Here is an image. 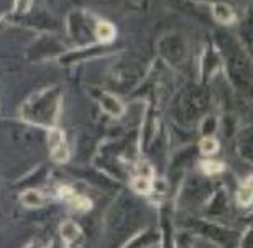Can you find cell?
<instances>
[{"label":"cell","mask_w":253,"mask_h":248,"mask_svg":"<svg viewBox=\"0 0 253 248\" xmlns=\"http://www.w3.org/2000/svg\"><path fill=\"white\" fill-rule=\"evenodd\" d=\"M66 202H69V206L73 207V209H76V210L87 212V210L92 209V201H90L87 196L78 194V192H73V194L66 199Z\"/></svg>","instance_id":"obj_7"},{"label":"cell","mask_w":253,"mask_h":248,"mask_svg":"<svg viewBox=\"0 0 253 248\" xmlns=\"http://www.w3.org/2000/svg\"><path fill=\"white\" fill-rule=\"evenodd\" d=\"M199 148L202 151V155H214L217 153V150H219V141L215 138H212V136H204L201 141H199Z\"/></svg>","instance_id":"obj_13"},{"label":"cell","mask_w":253,"mask_h":248,"mask_svg":"<svg viewBox=\"0 0 253 248\" xmlns=\"http://www.w3.org/2000/svg\"><path fill=\"white\" fill-rule=\"evenodd\" d=\"M131 189H133L136 194L146 196V194H150V192H153V181L141 178V176H136V178L131 181Z\"/></svg>","instance_id":"obj_9"},{"label":"cell","mask_w":253,"mask_h":248,"mask_svg":"<svg viewBox=\"0 0 253 248\" xmlns=\"http://www.w3.org/2000/svg\"><path fill=\"white\" fill-rule=\"evenodd\" d=\"M59 235H61V239L64 240V244L69 245L83 235V230H81V227L76 224V222L64 220L63 224L59 225Z\"/></svg>","instance_id":"obj_4"},{"label":"cell","mask_w":253,"mask_h":248,"mask_svg":"<svg viewBox=\"0 0 253 248\" xmlns=\"http://www.w3.org/2000/svg\"><path fill=\"white\" fill-rule=\"evenodd\" d=\"M136 176H141V178H146V179H155V174H153V168L148 161L141 160L136 163Z\"/></svg>","instance_id":"obj_14"},{"label":"cell","mask_w":253,"mask_h":248,"mask_svg":"<svg viewBox=\"0 0 253 248\" xmlns=\"http://www.w3.org/2000/svg\"><path fill=\"white\" fill-rule=\"evenodd\" d=\"M20 202L23 206L30 207V209H35V207H42L46 202V197H44L43 192H40L38 189H27L20 194Z\"/></svg>","instance_id":"obj_5"},{"label":"cell","mask_w":253,"mask_h":248,"mask_svg":"<svg viewBox=\"0 0 253 248\" xmlns=\"http://www.w3.org/2000/svg\"><path fill=\"white\" fill-rule=\"evenodd\" d=\"M71 156V151H69V146L66 141H63L61 145H58L56 148L51 150V158L56 161V163H66Z\"/></svg>","instance_id":"obj_12"},{"label":"cell","mask_w":253,"mask_h":248,"mask_svg":"<svg viewBox=\"0 0 253 248\" xmlns=\"http://www.w3.org/2000/svg\"><path fill=\"white\" fill-rule=\"evenodd\" d=\"M59 99H61V95L53 94L51 89L38 92L35 97L28 99L27 104H23L22 107L23 120L30 124H37L51 128V126L56 125L59 115Z\"/></svg>","instance_id":"obj_1"},{"label":"cell","mask_w":253,"mask_h":248,"mask_svg":"<svg viewBox=\"0 0 253 248\" xmlns=\"http://www.w3.org/2000/svg\"><path fill=\"white\" fill-rule=\"evenodd\" d=\"M99 104L100 107L105 114H109L110 117L114 119H120L124 115V104L120 102L119 97H115L114 94H109V92H104L100 95L99 99Z\"/></svg>","instance_id":"obj_2"},{"label":"cell","mask_w":253,"mask_h":248,"mask_svg":"<svg viewBox=\"0 0 253 248\" xmlns=\"http://www.w3.org/2000/svg\"><path fill=\"white\" fill-rule=\"evenodd\" d=\"M201 168L202 171H204L206 174H220V173H224V169H225V165L222 163V161H217V160H204L201 163Z\"/></svg>","instance_id":"obj_11"},{"label":"cell","mask_w":253,"mask_h":248,"mask_svg":"<svg viewBox=\"0 0 253 248\" xmlns=\"http://www.w3.org/2000/svg\"><path fill=\"white\" fill-rule=\"evenodd\" d=\"M63 141H66L64 138V131L59 130L58 126H51L48 128V133H46V143L49 146V150L56 148L58 145H61Z\"/></svg>","instance_id":"obj_10"},{"label":"cell","mask_w":253,"mask_h":248,"mask_svg":"<svg viewBox=\"0 0 253 248\" xmlns=\"http://www.w3.org/2000/svg\"><path fill=\"white\" fill-rule=\"evenodd\" d=\"M32 8V0H15V5H13V12L15 13H27L28 10Z\"/></svg>","instance_id":"obj_15"},{"label":"cell","mask_w":253,"mask_h":248,"mask_svg":"<svg viewBox=\"0 0 253 248\" xmlns=\"http://www.w3.org/2000/svg\"><path fill=\"white\" fill-rule=\"evenodd\" d=\"M212 15L217 22L224 23V25H230L235 22V12L230 5H227L224 2H217L212 5Z\"/></svg>","instance_id":"obj_3"},{"label":"cell","mask_w":253,"mask_h":248,"mask_svg":"<svg viewBox=\"0 0 253 248\" xmlns=\"http://www.w3.org/2000/svg\"><path fill=\"white\" fill-rule=\"evenodd\" d=\"M95 38L100 43H110L115 38V27L110 22H99L95 27Z\"/></svg>","instance_id":"obj_6"},{"label":"cell","mask_w":253,"mask_h":248,"mask_svg":"<svg viewBox=\"0 0 253 248\" xmlns=\"http://www.w3.org/2000/svg\"><path fill=\"white\" fill-rule=\"evenodd\" d=\"M237 201L242 207H250L253 201V191H252V176L247 178V181L237 192Z\"/></svg>","instance_id":"obj_8"}]
</instances>
